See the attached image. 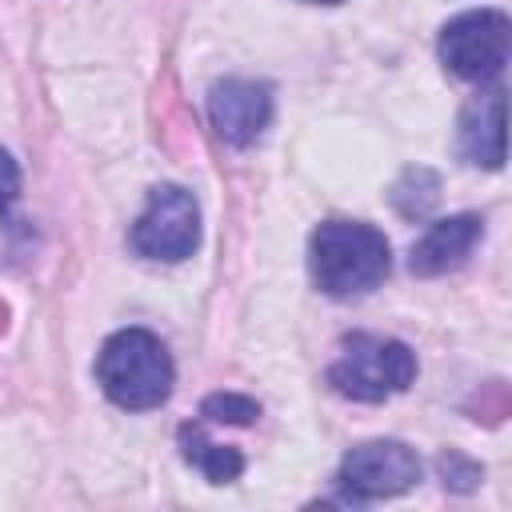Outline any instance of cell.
<instances>
[{"mask_svg": "<svg viewBox=\"0 0 512 512\" xmlns=\"http://www.w3.org/2000/svg\"><path fill=\"white\" fill-rule=\"evenodd\" d=\"M460 156L476 168L504 164V88L500 84L468 100L460 116Z\"/></svg>", "mask_w": 512, "mask_h": 512, "instance_id": "obj_9", "label": "cell"}, {"mask_svg": "<svg viewBox=\"0 0 512 512\" xmlns=\"http://www.w3.org/2000/svg\"><path fill=\"white\" fill-rule=\"evenodd\" d=\"M176 440H180V456L192 468H200L208 484H232L244 472V456L236 448H228V444L208 440L204 424H180Z\"/></svg>", "mask_w": 512, "mask_h": 512, "instance_id": "obj_10", "label": "cell"}, {"mask_svg": "<svg viewBox=\"0 0 512 512\" xmlns=\"http://www.w3.org/2000/svg\"><path fill=\"white\" fill-rule=\"evenodd\" d=\"M420 480V460L400 440H368L356 444L336 472V488L348 500H384L400 496Z\"/></svg>", "mask_w": 512, "mask_h": 512, "instance_id": "obj_6", "label": "cell"}, {"mask_svg": "<svg viewBox=\"0 0 512 512\" xmlns=\"http://www.w3.org/2000/svg\"><path fill=\"white\" fill-rule=\"evenodd\" d=\"M16 196H20V168H16V160L0 148V220L8 216V208L16 204Z\"/></svg>", "mask_w": 512, "mask_h": 512, "instance_id": "obj_12", "label": "cell"}, {"mask_svg": "<svg viewBox=\"0 0 512 512\" xmlns=\"http://www.w3.org/2000/svg\"><path fill=\"white\" fill-rule=\"evenodd\" d=\"M308 4H340V0H308Z\"/></svg>", "mask_w": 512, "mask_h": 512, "instance_id": "obj_13", "label": "cell"}, {"mask_svg": "<svg viewBox=\"0 0 512 512\" xmlns=\"http://www.w3.org/2000/svg\"><path fill=\"white\" fill-rule=\"evenodd\" d=\"M208 120L216 136L232 148H248L272 120V88L264 80L228 76L208 92Z\"/></svg>", "mask_w": 512, "mask_h": 512, "instance_id": "obj_7", "label": "cell"}, {"mask_svg": "<svg viewBox=\"0 0 512 512\" xmlns=\"http://www.w3.org/2000/svg\"><path fill=\"white\" fill-rule=\"evenodd\" d=\"M200 416L204 420H216V424H252L260 416V404L252 396H236V392H212L204 404H200Z\"/></svg>", "mask_w": 512, "mask_h": 512, "instance_id": "obj_11", "label": "cell"}, {"mask_svg": "<svg viewBox=\"0 0 512 512\" xmlns=\"http://www.w3.org/2000/svg\"><path fill=\"white\" fill-rule=\"evenodd\" d=\"M200 244V204L188 188L180 184H160L152 188L140 220L132 224V248L148 260L176 264L192 256Z\"/></svg>", "mask_w": 512, "mask_h": 512, "instance_id": "obj_5", "label": "cell"}, {"mask_svg": "<svg viewBox=\"0 0 512 512\" xmlns=\"http://www.w3.org/2000/svg\"><path fill=\"white\" fill-rule=\"evenodd\" d=\"M96 380L116 408L148 412V408H160L168 400L176 368H172V356L156 332L124 328V332H112L104 340V348L96 356Z\"/></svg>", "mask_w": 512, "mask_h": 512, "instance_id": "obj_2", "label": "cell"}, {"mask_svg": "<svg viewBox=\"0 0 512 512\" xmlns=\"http://www.w3.org/2000/svg\"><path fill=\"white\" fill-rule=\"evenodd\" d=\"M308 264H312V280L320 284V292L348 300V296L372 292L388 276L392 248L384 232L364 220H324L312 232Z\"/></svg>", "mask_w": 512, "mask_h": 512, "instance_id": "obj_1", "label": "cell"}, {"mask_svg": "<svg viewBox=\"0 0 512 512\" xmlns=\"http://www.w3.org/2000/svg\"><path fill=\"white\" fill-rule=\"evenodd\" d=\"M416 380V356L396 336L352 332L340 340V356L328 364V384L360 404H380Z\"/></svg>", "mask_w": 512, "mask_h": 512, "instance_id": "obj_3", "label": "cell"}, {"mask_svg": "<svg viewBox=\"0 0 512 512\" xmlns=\"http://www.w3.org/2000/svg\"><path fill=\"white\" fill-rule=\"evenodd\" d=\"M440 60L468 84H488L508 64V16L496 8L460 12L440 28Z\"/></svg>", "mask_w": 512, "mask_h": 512, "instance_id": "obj_4", "label": "cell"}, {"mask_svg": "<svg viewBox=\"0 0 512 512\" xmlns=\"http://www.w3.org/2000/svg\"><path fill=\"white\" fill-rule=\"evenodd\" d=\"M484 236V220L476 212H460V216H448V220H436L424 228V236L412 244L408 252V268L416 276H440L456 264L468 260V252L480 244Z\"/></svg>", "mask_w": 512, "mask_h": 512, "instance_id": "obj_8", "label": "cell"}]
</instances>
